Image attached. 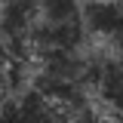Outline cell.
Instances as JSON below:
<instances>
[{
  "label": "cell",
  "mask_w": 123,
  "mask_h": 123,
  "mask_svg": "<svg viewBox=\"0 0 123 123\" xmlns=\"http://www.w3.org/2000/svg\"><path fill=\"white\" fill-rule=\"evenodd\" d=\"M108 123H111V120H108Z\"/></svg>",
  "instance_id": "obj_6"
},
{
  "label": "cell",
  "mask_w": 123,
  "mask_h": 123,
  "mask_svg": "<svg viewBox=\"0 0 123 123\" xmlns=\"http://www.w3.org/2000/svg\"><path fill=\"white\" fill-rule=\"evenodd\" d=\"M89 92L102 111L123 120V52H108L102 59H92Z\"/></svg>",
  "instance_id": "obj_3"
},
{
  "label": "cell",
  "mask_w": 123,
  "mask_h": 123,
  "mask_svg": "<svg viewBox=\"0 0 123 123\" xmlns=\"http://www.w3.org/2000/svg\"><path fill=\"white\" fill-rule=\"evenodd\" d=\"M0 3H9V0H0Z\"/></svg>",
  "instance_id": "obj_5"
},
{
  "label": "cell",
  "mask_w": 123,
  "mask_h": 123,
  "mask_svg": "<svg viewBox=\"0 0 123 123\" xmlns=\"http://www.w3.org/2000/svg\"><path fill=\"white\" fill-rule=\"evenodd\" d=\"M0 123H68V114L34 86H18L0 98Z\"/></svg>",
  "instance_id": "obj_1"
},
{
  "label": "cell",
  "mask_w": 123,
  "mask_h": 123,
  "mask_svg": "<svg viewBox=\"0 0 123 123\" xmlns=\"http://www.w3.org/2000/svg\"><path fill=\"white\" fill-rule=\"evenodd\" d=\"M83 31L108 52H123V0H83Z\"/></svg>",
  "instance_id": "obj_2"
},
{
  "label": "cell",
  "mask_w": 123,
  "mask_h": 123,
  "mask_svg": "<svg viewBox=\"0 0 123 123\" xmlns=\"http://www.w3.org/2000/svg\"><path fill=\"white\" fill-rule=\"evenodd\" d=\"M18 74H22V68H18L15 62H9V59H6V52L0 49V92H12V89H18V86H15Z\"/></svg>",
  "instance_id": "obj_4"
}]
</instances>
